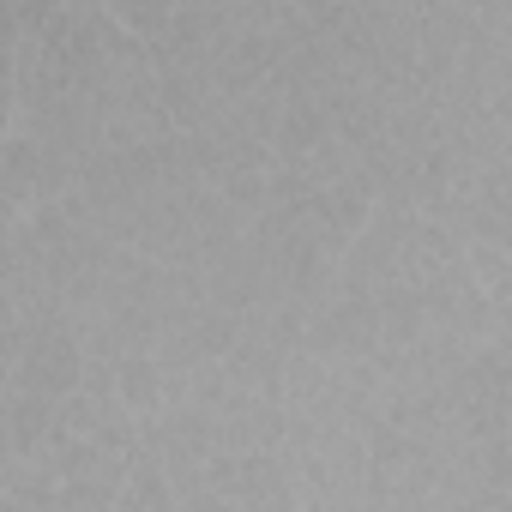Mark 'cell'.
I'll return each instance as SVG.
<instances>
[{
    "mask_svg": "<svg viewBox=\"0 0 512 512\" xmlns=\"http://www.w3.org/2000/svg\"><path fill=\"white\" fill-rule=\"evenodd\" d=\"M386 398V374L332 338H302L284 356V458L302 482V506H374V446Z\"/></svg>",
    "mask_w": 512,
    "mask_h": 512,
    "instance_id": "3",
    "label": "cell"
},
{
    "mask_svg": "<svg viewBox=\"0 0 512 512\" xmlns=\"http://www.w3.org/2000/svg\"><path fill=\"white\" fill-rule=\"evenodd\" d=\"M470 266H476V284H482V296H488V308H494V320H500V332L512 338V247H470Z\"/></svg>",
    "mask_w": 512,
    "mask_h": 512,
    "instance_id": "6",
    "label": "cell"
},
{
    "mask_svg": "<svg viewBox=\"0 0 512 512\" xmlns=\"http://www.w3.org/2000/svg\"><path fill=\"white\" fill-rule=\"evenodd\" d=\"M374 506H512V338L386 386Z\"/></svg>",
    "mask_w": 512,
    "mask_h": 512,
    "instance_id": "2",
    "label": "cell"
},
{
    "mask_svg": "<svg viewBox=\"0 0 512 512\" xmlns=\"http://www.w3.org/2000/svg\"><path fill=\"white\" fill-rule=\"evenodd\" d=\"M7 13V121L49 151L61 199L91 163L169 127L157 49L103 0H19Z\"/></svg>",
    "mask_w": 512,
    "mask_h": 512,
    "instance_id": "1",
    "label": "cell"
},
{
    "mask_svg": "<svg viewBox=\"0 0 512 512\" xmlns=\"http://www.w3.org/2000/svg\"><path fill=\"white\" fill-rule=\"evenodd\" d=\"M139 458V410L115 374H91L25 458L0 464V512H121Z\"/></svg>",
    "mask_w": 512,
    "mask_h": 512,
    "instance_id": "4",
    "label": "cell"
},
{
    "mask_svg": "<svg viewBox=\"0 0 512 512\" xmlns=\"http://www.w3.org/2000/svg\"><path fill=\"white\" fill-rule=\"evenodd\" d=\"M103 7L121 13L157 49V67L247 43V37L278 31L290 19L284 0H103Z\"/></svg>",
    "mask_w": 512,
    "mask_h": 512,
    "instance_id": "5",
    "label": "cell"
},
{
    "mask_svg": "<svg viewBox=\"0 0 512 512\" xmlns=\"http://www.w3.org/2000/svg\"><path fill=\"white\" fill-rule=\"evenodd\" d=\"M7 7H19V0H7Z\"/></svg>",
    "mask_w": 512,
    "mask_h": 512,
    "instance_id": "7",
    "label": "cell"
}]
</instances>
